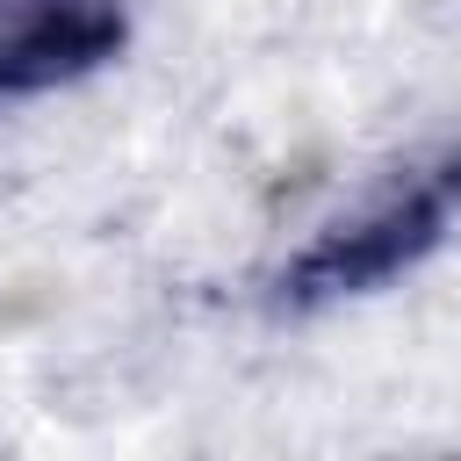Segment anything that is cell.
Instances as JSON below:
<instances>
[{
	"instance_id": "obj_1",
	"label": "cell",
	"mask_w": 461,
	"mask_h": 461,
	"mask_svg": "<svg viewBox=\"0 0 461 461\" xmlns=\"http://www.w3.org/2000/svg\"><path fill=\"white\" fill-rule=\"evenodd\" d=\"M461 216V144L403 166L389 187H375L353 216L324 223L281 274H274V310L288 317H310V310H331V303H353V295H375L403 274H418L447 230Z\"/></svg>"
},
{
	"instance_id": "obj_2",
	"label": "cell",
	"mask_w": 461,
	"mask_h": 461,
	"mask_svg": "<svg viewBox=\"0 0 461 461\" xmlns=\"http://www.w3.org/2000/svg\"><path fill=\"white\" fill-rule=\"evenodd\" d=\"M122 0H0V108L94 79L122 58Z\"/></svg>"
}]
</instances>
